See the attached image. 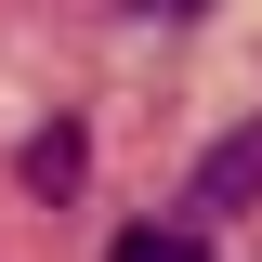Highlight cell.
<instances>
[{
    "instance_id": "cell-1",
    "label": "cell",
    "mask_w": 262,
    "mask_h": 262,
    "mask_svg": "<svg viewBox=\"0 0 262 262\" xmlns=\"http://www.w3.org/2000/svg\"><path fill=\"white\" fill-rule=\"evenodd\" d=\"M249 196H262V118H249V131H223V144L196 158V184H184V223L210 236L223 210H249Z\"/></svg>"
},
{
    "instance_id": "cell-2",
    "label": "cell",
    "mask_w": 262,
    "mask_h": 262,
    "mask_svg": "<svg viewBox=\"0 0 262 262\" xmlns=\"http://www.w3.org/2000/svg\"><path fill=\"white\" fill-rule=\"evenodd\" d=\"M105 262H210V236H196V223H118Z\"/></svg>"
},
{
    "instance_id": "cell-3",
    "label": "cell",
    "mask_w": 262,
    "mask_h": 262,
    "mask_svg": "<svg viewBox=\"0 0 262 262\" xmlns=\"http://www.w3.org/2000/svg\"><path fill=\"white\" fill-rule=\"evenodd\" d=\"M79 170H92V144H79V131L53 118V131L27 144V184H39V196H79Z\"/></svg>"
}]
</instances>
